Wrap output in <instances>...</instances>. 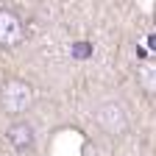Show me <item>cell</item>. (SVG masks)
<instances>
[{
    "label": "cell",
    "instance_id": "1",
    "mask_svg": "<svg viewBox=\"0 0 156 156\" xmlns=\"http://www.w3.org/2000/svg\"><path fill=\"white\" fill-rule=\"evenodd\" d=\"M95 126L101 128L106 136H123L131 126L128 120V112L123 103H117V101H106L95 109Z\"/></svg>",
    "mask_w": 156,
    "mask_h": 156
},
{
    "label": "cell",
    "instance_id": "2",
    "mask_svg": "<svg viewBox=\"0 0 156 156\" xmlns=\"http://www.w3.org/2000/svg\"><path fill=\"white\" fill-rule=\"evenodd\" d=\"M34 103V87L23 78H9L0 89V106L6 114H23Z\"/></svg>",
    "mask_w": 156,
    "mask_h": 156
},
{
    "label": "cell",
    "instance_id": "3",
    "mask_svg": "<svg viewBox=\"0 0 156 156\" xmlns=\"http://www.w3.org/2000/svg\"><path fill=\"white\" fill-rule=\"evenodd\" d=\"M23 36H25L23 20L14 11H9V9H0V48L11 50V48H17L23 42Z\"/></svg>",
    "mask_w": 156,
    "mask_h": 156
},
{
    "label": "cell",
    "instance_id": "4",
    "mask_svg": "<svg viewBox=\"0 0 156 156\" xmlns=\"http://www.w3.org/2000/svg\"><path fill=\"white\" fill-rule=\"evenodd\" d=\"M6 140H9V145H11L14 151H28V148L34 145V128H31L28 123H14V126H9V131H6Z\"/></svg>",
    "mask_w": 156,
    "mask_h": 156
},
{
    "label": "cell",
    "instance_id": "5",
    "mask_svg": "<svg viewBox=\"0 0 156 156\" xmlns=\"http://www.w3.org/2000/svg\"><path fill=\"white\" fill-rule=\"evenodd\" d=\"M136 81L140 87L156 98V58H142V62H136Z\"/></svg>",
    "mask_w": 156,
    "mask_h": 156
},
{
    "label": "cell",
    "instance_id": "6",
    "mask_svg": "<svg viewBox=\"0 0 156 156\" xmlns=\"http://www.w3.org/2000/svg\"><path fill=\"white\" fill-rule=\"evenodd\" d=\"M153 20H156V11H153Z\"/></svg>",
    "mask_w": 156,
    "mask_h": 156
}]
</instances>
